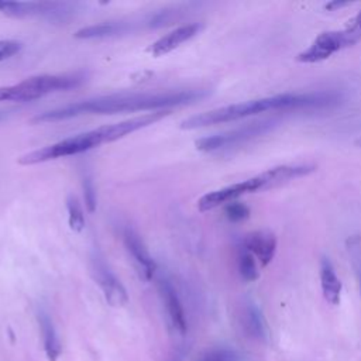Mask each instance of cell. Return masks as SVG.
<instances>
[{
    "label": "cell",
    "instance_id": "1",
    "mask_svg": "<svg viewBox=\"0 0 361 361\" xmlns=\"http://www.w3.org/2000/svg\"><path fill=\"white\" fill-rule=\"evenodd\" d=\"M210 94L209 89H182L166 92H120L96 96L38 113L34 123H54L85 114H116L133 111H159L192 104Z\"/></svg>",
    "mask_w": 361,
    "mask_h": 361
},
{
    "label": "cell",
    "instance_id": "2",
    "mask_svg": "<svg viewBox=\"0 0 361 361\" xmlns=\"http://www.w3.org/2000/svg\"><path fill=\"white\" fill-rule=\"evenodd\" d=\"M340 94L330 90L306 92V93H283L248 102H241L230 106L213 109L196 116H192L180 123L182 130H195L207 126L237 121L245 117H251L264 111H290V110H309L324 109L334 106L340 102Z\"/></svg>",
    "mask_w": 361,
    "mask_h": 361
},
{
    "label": "cell",
    "instance_id": "3",
    "mask_svg": "<svg viewBox=\"0 0 361 361\" xmlns=\"http://www.w3.org/2000/svg\"><path fill=\"white\" fill-rule=\"evenodd\" d=\"M171 111L169 110H159V111H152L147 113L138 117H133L120 123L114 124H106L102 127H97L94 130L80 133L72 137H68L65 140H61L55 144L42 147L39 149L27 152L18 158V164L21 165H35L41 162H47L51 159L62 158V157H71V155H78L82 152H86L92 148L100 147L107 142L117 141L134 131H138L141 128H145L164 117H166Z\"/></svg>",
    "mask_w": 361,
    "mask_h": 361
},
{
    "label": "cell",
    "instance_id": "4",
    "mask_svg": "<svg viewBox=\"0 0 361 361\" xmlns=\"http://www.w3.org/2000/svg\"><path fill=\"white\" fill-rule=\"evenodd\" d=\"M85 80L86 76L82 72L31 76L20 83L1 86L0 102H32L49 93L75 89Z\"/></svg>",
    "mask_w": 361,
    "mask_h": 361
},
{
    "label": "cell",
    "instance_id": "5",
    "mask_svg": "<svg viewBox=\"0 0 361 361\" xmlns=\"http://www.w3.org/2000/svg\"><path fill=\"white\" fill-rule=\"evenodd\" d=\"M281 185H282L281 176H279L276 168L274 166V168L267 169L252 178H248L245 180H241V182H237V183H233L226 188H221V189H217V190L203 195L197 200V209H199V212H209L220 204H224V203L228 204L243 195L254 193L258 190L274 189Z\"/></svg>",
    "mask_w": 361,
    "mask_h": 361
},
{
    "label": "cell",
    "instance_id": "6",
    "mask_svg": "<svg viewBox=\"0 0 361 361\" xmlns=\"http://www.w3.org/2000/svg\"><path fill=\"white\" fill-rule=\"evenodd\" d=\"M276 126H278V121L274 118L248 123L230 131L199 138L195 141V147L202 152H219V151L230 149L269 133Z\"/></svg>",
    "mask_w": 361,
    "mask_h": 361
},
{
    "label": "cell",
    "instance_id": "7",
    "mask_svg": "<svg viewBox=\"0 0 361 361\" xmlns=\"http://www.w3.org/2000/svg\"><path fill=\"white\" fill-rule=\"evenodd\" d=\"M79 11L78 3L66 1H10L4 14L11 17H39L49 21H66Z\"/></svg>",
    "mask_w": 361,
    "mask_h": 361
},
{
    "label": "cell",
    "instance_id": "8",
    "mask_svg": "<svg viewBox=\"0 0 361 361\" xmlns=\"http://www.w3.org/2000/svg\"><path fill=\"white\" fill-rule=\"evenodd\" d=\"M90 274L110 306L123 307L128 303V293L124 285L111 272L99 251H94L90 257Z\"/></svg>",
    "mask_w": 361,
    "mask_h": 361
},
{
    "label": "cell",
    "instance_id": "9",
    "mask_svg": "<svg viewBox=\"0 0 361 361\" xmlns=\"http://www.w3.org/2000/svg\"><path fill=\"white\" fill-rule=\"evenodd\" d=\"M347 39L341 31H326L317 35L313 42L300 54H298L296 61L300 63H317L326 61L333 54L347 48Z\"/></svg>",
    "mask_w": 361,
    "mask_h": 361
},
{
    "label": "cell",
    "instance_id": "10",
    "mask_svg": "<svg viewBox=\"0 0 361 361\" xmlns=\"http://www.w3.org/2000/svg\"><path fill=\"white\" fill-rule=\"evenodd\" d=\"M123 243L124 247L131 257L133 265L140 276V279L148 282L154 278L157 271V264L152 259L147 245L144 244L142 238L130 227H126L123 231Z\"/></svg>",
    "mask_w": 361,
    "mask_h": 361
},
{
    "label": "cell",
    "instance_id": "11",
    "mask_svg": "<svg viewBox=\"0 0 361 361\" xmlns=\"http://www.w3.org/2000/svg\"><path fill=\"white\" fill-rule=\"evenodd\" d=\"M157 286H158V293L164 303L171 327L178 334H180V336L185 334L188 331V320H186L183 305L180 302V298H179L173 283L168 278L161 276L158 279Z\"/></svg>",
    "mask_w": 361,
    "mask_h": 361
},
{
    "label": "cell",
    "instance_id": "12",
    "mask_svg": "<svg viewBox=\"0 0 361 361\" xmlns=\"http://www.w3.org/2000/svg\"><path fill=\"white\" fill-rule=\"evenodd\" d=\"M149 27L151 28V17L147 16L140 21H106L94 25H87L78 30L73 37L78 39H103V38H113L118 35L128 34L131 31L138 30L140 27Z\"/></svg>",
    "mask_w": 361,
    "mask_h": 361
},
{
    "label": "cell",
    "instance_id": "13",
    "mask_svg": "<svg viewBox=\"0 0 361 361\" xmlns=\"http://www.w3.org/2000/svg\"><path fill=\"white\" fill-rule=\"evenodd\" d=\"M202 30H203V25L200 23H190V24L176 27L175 30L169 31L168 34L162 35L155 42H152L147 51L152 56L166 55V54L172 52L173 49H176L178 47H180L183 42H186L190 38H193L195 35H197Z\"/></svg>",
    "mask_w": 361,
    "mask_h": 361
},
{
    "label": "cell",
    "instance_id": "14",
    "mask_svg": "<svg viewBox=\"0 0 361 361\" xmlns=\"http://www.w3.org/2000/svg\"><path fill=\"white\" fill-rule=\"evenodd\" d=\"M241 245L259 261L261 267H267L276 252V238L271 231L250 233L244 237Z\"/></svg>",
    "mask_w": 361,
    "mask_h": 361
},
{
    "label": "cell",
    "instance_id": "15",
    "mask_svg": "<svg viewBox=\"0 0 361 361\" xmlns=\"http://www.w3.org/2000/svg\"><path fill=\"white\" fill-rule=\"evenodd\" d=\"M37 320L42 337V345H44V353L47 355L48 361H58V358L62 354V344L58 337L56 329L54 326V322L51 316L44 310L39 309L37 312Z\"/></svg>",
    "mask_w": 361,
    "mask_h": 361
},
{
    "label": "cell",
    "instance_id": "16",
    "mask_svg": "<svg viewBox=\"0 0 361 361\" xmlns=\"http://www.w3.org/2000/svg\"><path fill=\"white\" fill-rule=\"evenodd\" d=\"M320 286H322V293L326 302H329L333 306H337L341 299V281L338 279L336 269L331 264V261L323 255L320 259Z\"/></svg>",
    "mask_w": 361,
    "mask_h": 361
},
{
    "label": "cell",
    "instance_id": "17",
    "mask_svg": "<svg viewBox=\"0 0 361 361\" xmlns=\"http://www.w3.org/2000/svg\"><path fill=\"white\" fill-rule=\"evenodd\" d=\"M241 326L244 331L258 340H264L268 336V327L261 309L251 300H247L241 310Z\"/></svg>",
    "mask_w": 361,
    "mask_h": 361
},
{
    "label": "cell",
    "instance_id": "18",
    "mask_svg": "<svg viewBox=\"0 0 361 361\" xmlns=\"http://www.w3.org/2000/svg\"><path fill=\"white\" fill-rule=\"evenodd\" d=\"M345 250L348 255V261L353 267L354 275L357 278L360 293H361V235L351 234L345 238Z\"/></svg>",
    "mask_w": 361,
    "mask_h": 361
},
{
    "label": "cell",
    "instance_id": "19",
    "mask_svg": "<svg viewBox=\"0 0 361 361\" xmlns=\"http://www.w3.org/2000/svg\"><path fill=\"white\" fill-rule=\"evenodd\" d=\"M238 272L240 276L247 282L257 281L259 276V269L255 262V257L243 245L240 247L238 251Z\"/></svg>",
    "mask_w": 361,
    "mask_h": 361
},
{
    "label": "cell",
    "instance_id": "20",
    "mask_svg": "<svg viewBox=\"0 0 361 361\" xmlns=\"http://www.w3.org/2000/svg\"><path fill=\"white\" fill-rule=\"evenodd\" d=\"M66 210H68V224L72 231L80 233L85 228V213L76 196L68 195L66 197Z\"/></svg>",
    "mask_w": 361,
    "mask_h": 361
},
{
    "label": "cell",
    "instance_id": "21",
    "mask_svg": "<svg viewBox=\"0 0 361 361\" xmlns=\"http://www.w3.org/2000/svg\"><path fill=\"white\" fill-rule=\"evenodd\" d=\"M195 361H240V355L224 347H214L203 351Z\"/></svg>",
    "mask_w": 361,
    "mask_h": 361
},
{
    "label": "cell",
    "instance_id": "22",
    "mask_svg": "<svg viewBox=\"0 0 361 361\" xmlns=\"http://www.w3.org/2000/svg\"><path fill=\"white\" fill-rule=\"evenodd\" d=\"M344 37L347 39V45H355L361 41V10L348 21L345 28L343 30Z\"/></svg>",
    "mask_w": 361,
    "mask_h": 361
},
{
    "label": "cell",
    "instance_id": "23",
    "mask_svg": "<svg viewBox=\"0 0 361 361\" xmlns=\"http://www.w3.org/2000/svg\"><path fill=\"white\" fill-rule=\"evenodd\" d=\"M82 185H83V196H85V204L89 210V213H93L96 210L97 204V197H96V186L93 183V178L90 173H85L82 178Z\"/></svg>",
    "mask_w": 361,
    "mask_h": 361
},
{
    "label": "cell",
    "instance_id": "24",
    "mask_svg": "<svg viewBox=\"0 0 361 361\" xmlns=\"http://www.w3.org/2000/svg\"><path fill=\"white\" fill-rule=\"evenodd\" d=\"M248 216H250V209L241 202H231L226 206V217L233 223L243 221L248 219Z\"/></svg>",
    "mask_w": 361,
    "mask_h": 361
},
{
    "label": "cell",
    "instance_id": "25",
    "mask_svg": "<svg viewBox=\"0 0 361 361\" xmlns=\"http://www.w3.org/2000/svg\"><path fill=\"white\" fill-rule=\"evenodd\" d=\"M21 49V44L13 39H1L0 41V62L13 56Z\"/></svg>",
    "mask_w": 361,
    "mask_h": 361
},
{
    "label": "cell",
    "instance_id": "26",
    "mask_svg": "<svg viewBox=\"0 0 361 361\" xmlns=\"http://www.w3.org/2000/svg\"><path fill=\"white\" fill-rule=\"evenodd\" d=\"M345 6H350V3L348 1H330L324 6V8L337 10V8H341V7H345Z\"/></svg>",
    "mask_w": 361,
    "mask_h": 361
},
{
    "label": "cell",
    "instance_id": "27",
    "mask_svg": "<svg viewBox=\"0 0 361 361\" xmlns=\"http://www.w3.org/2000/svg\"><path fill=\"white\" fill-rule=\"evenodd\" d=\"M8 0H0V11H4V8L7 7Z\"/></svg>",
    "mask_w": 361,
    "mask_h": 361
},
{
    "label": "cell",
    "instance_id": "28",
    "mask_svg": "<svg viewBox=\"0 0 361 361\" xmlns=\"http://www.w3.org/2000/svg\"><path fill=\"white\" fill-rule=\"evenodd\" d=\"M355 145H358V147H361V138H358L357 141H355Z\"/></svg>",
    "mask_w": 361,
    "mask_h": 361
}]
</instances>
